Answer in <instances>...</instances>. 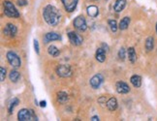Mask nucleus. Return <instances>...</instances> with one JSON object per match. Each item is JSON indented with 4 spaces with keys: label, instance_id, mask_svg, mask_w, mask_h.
<instances>
[{
    "label": "nucleus",
    "instance_id": "f257e3e1",
    "mask_svg": "<svg viewBox=\"0 0 157 121\" xmlns=\"http://www.w3.org/2000/svg\"><path fill=\"white\" fill-rule=\"evenodd\" d=\"M43 17L45 21L49 25H51V26H56L60 21L61 14L57 10V8H55L52 5H47L44 8Z\"/></svg>",
    "mask_w": 157,
    "mask_h": 121
},
{
    "label": "nucleus",
    "instance_id": "f03ea898",
    "mask_svg": "<svg viewBox=\"0 0 157 121\" xmlns=\"http://www.w3.org/2000/svg\"><path fill=\"white\" fill-rule=\"evenodd\" d=\"M4 6V14H5L9 18H20V13L16 9V7L14 6L11 1H6L3 2Z\"/></svg>",
    "mask_w": 157,
    "mask_h": 121
},
{
    "label": "nucleus",
    "instance_id": "7ed1b4c3",
    "mask_svg": "<svg viewBox=\"0 0 157 121\" xmlns=\"http://www.w3.org/2000/svg\"><path fill=\"white\" fill-rule=\"evenodd\" d=\"M17 119L20 121H28V120H38L32 110L21 109L17 112Z\"/></svg>",
    "mask_w": 157,
    "mask_h": 121
},
{
    "label": "nucleus",
    "instance_id": "20e7f679",
    "mask_svg": "<svg viewBox=\"0 0 157 121\" xmlns=\"http://www.w3.org/2000/svg\"><path fill=\"white\" fill-rule=\"evenodd\" d=\"M6 57L8 62L10 63V65L13 68H20L21 66V61L20 56L17 55L14 51H8L6 54Z\"/></svg>",
    "mask_w": 157,
    "mask_h": 121
},
{
    "label": "nucleus",
    "instance_id": "39448f33",
    "mask_svg": "<svg viewBox=\"0 0 157 121\" xmlns=\"http://www.w3.org/2000/svg\"><path fill=\"white\" fill-rule=\"evenodd\" d=\"M56 74L61 77H69L72 75L71 67L67 64H60L56 68Z\"/></svg>",
    "mask_w": 157,
    "mask_h": 121
},
{
    "label": "nucleus",
    "instance_id": "423d86ee",
    "mask_svg": "<svg viewBox=\"0 0 157 121\" xmlns=\"http://www.w3.org/2000/svg\"><path fill=\"white\" fill-rule=\"evenodd\" d=\"M74 26L76 29H78V31L84 32L87 29V24H86V20L82 16H78L74 20Z\"/></svg>",
    "mask_w": 157,
    "mask_h": 121
},
{
    "label": "nucleus",
    "instance_id": "0eeeda50",
    "mask_svg": "<svg viewBox=\"0 0 157 121\" xmlns=\"http://www.w3.org/2000/svg\"><path fill=\"white\" fill-rule=\"evenodd\" d=\"M103 81H104V77L101 74H97V75H95V76H93L92 77H91L89 83H90V86L92 88L97 89V88L100 87V85L103 83Z\"/></svg>",
    "mask_w": 157,
    "mask_h": 121
},
{
    "label": "nucleus",
    "instance_id": "6e6552de",
    "mask_svg": "<svg viewBox=\"0 0 157 121\" xmlns=\"http://www.w3.org/2000/svg\"><path fill=\"white\" fill-rule=\"evenodd\" d=\"M68 38H69V41L71 42V44L74 46H80L82 44V37L81 35H78V33L76 32H69L68 33Z\"/></svg>",
    "mask_w": 157,
    "mask_h": 121
},
{
    "label": "nucleus",
    "instance_id": "1a4fd4ad",
    "mask_svg": "<svg viewBox=\"0 0 157 121\" xmlns=\"http://www.w3.org/2000/svg\"><path fill=\"white\" fill-rule=\"evenodd\" d=\"M61 2L63 4L65 10L69 13H72L77 8L78 0H61Z\"/></svg>",
    "mask_w": 157,
    "mask_h": 121
},
{
    "label": "nucleus",
    "instance_id": "9d476101",
    "mask_svg": "<svg viewBox=\"0 0 157 121\" xmlns=\"http://www.w3.org/2000/svg\"><path fill=\"white\" fill-rule=\"evenodd\" d=\"M17 32V28L16 25L13 23H7L5 28H4V34H5L6 36L15 37Z\"/></svg>",
    "mask_w": 157,
    "mask_h": 121
},
{
    "label": "nucleus",
    "instance_id": "9b49d317",
    "mask_svg": "<svg viewBox=\"0 0 157 121\" xmlns=\"http://www.w3.org/2000/svg\"><path fill=\"white\" fill-rule=\"evenodd\" d=\"M115 88H116L117 93L119 94H126L130 91V87L124 81H117L115 84Z\"/></svg>",
    "mask_w": 157,
    "mask_h": 121
},
{
    "label": "nucleus",
    "instance_id": "f8f14e48",
    "mask_svg": "<svg viewBox=\"0 0 157 121\" xmlns=\"http://www.w3.org/2000/svg\"><path fill=\"white\" fill-rule=\"evenodd\" d=\"M61 37L59 34L55 33V32H49L47 33L45 37H44V42L46 43H50V42H52V41H57V40H60Z\"/></svg>",
    "mask_w": 157,
    "mask_h": 121
},
{
    "label": "nucleus",
    "instance_id": "ddd939ff",
    "mask_svg": "<svg viewBox=\"0 0 157 121\" xmlns=\"http://www.w3.org/2000/svg\"><path fill=\"white\" fill-rule=\"evenodd\" d=\"M87 15H88L90 18H96L99 15V9L97 6L95 5H90L86 8Z\"/></svg>",
    "mask_w": 157,
    "mask_h": 121
},
{
    "label": "nucleus",
    "instance_id": "4468645a",
    "mask_svg": "<svg viewBox=\"0 0 157 121\" xmlns=\"http://www.w3.org/2000/svg\"><path fill=\"white\" fill-rule=\"evenodd\" d=\"M126 0H115V3L113 5V10L116 13H119L124 9L126 6Z\"/></svg>",
    "mask_w": 157,
    "mask_h": 121
},
{
    "label": "nucleus",
    "instance_id": "2eb2a0df",
    "mask_svg": "<svg viewBox=\"0 0 157 121\" xmlns=\"http://www.w3.org/2000/svg\"><path fill=\"white\" fill-rule=\"evenodd\" d=\"M106 106H107V107H108L109 110H111V111L115 110L116 107H117V100H116V99H115V97H112V98H110V99H109V100L107 101Z\"/></svg>",
    "mask_w": 157,
    "mask_h": 121
},
{
    "label": "nucleus",
    "instance_id": "dca6fc26",
    "mask_svg": "<svg viewBox=\"0 0 157 121\" xmlns=\"http://www.w3.org/2000/svg\"><path fill=\"white\" fill-rule=\"evenodd\" d=\"M104 49L102 47H99V49L96 50V59H97V61L99 62H104L105 60H106V53H105Z\"/></svg>",
    "mask_w": 157,
    "mask_h": 121
},
{
    "label": "nucleus",
    "instance_id": "f3484780",
    "mask_svg": "<svg viewBox=\"0 0 157 121\" xmlns=\"http://www.w3.org/2000/svg\"><path fill=\"white\" fill-rule=\"evenodd\" d=\"M130 81H131V83L133 84L134 87L138 88L142 85V77L140 76H138V75H134V76L131 77Z\"/></svg>",
    "mask_w": 157,
    "mask_h": 121
},
{
    "label": "nucleus",
    "instance_id": "a211bd4d",
    "mask_svg": "<svg viewBox=\"0 0 157 121\" xmlns=\"http://www.w3.org/2000/svg\"><path fill=\"white\" fill-rule=\"evenodd\" d=\"M127 54H128V58H129V61L131 63H135L137 60V54H136V51H135L134 47H129L127 50Z\"/></svg>",
    "mask_w": 157,
    "mask_h": 121
},
{
    "label": "nucleus",
    "instance_id": "6ab92c4d",
    "mask_svg": "<svg viewBox=\"0 0 157 121\" xmlns=\"http://www.w3.org/2000/svg\"><path fill=\"white\" fill-rule=\"evenodd\" d=\"M130 18H128V17H125V18H123L121 20H120V23H119V28L120 30H125V29H127L128 26H129V24H130Z\"/></svg>",
    "mask_w": 157,
    "mask_h": 121
},
{
    "label": "nucleus",
    "instance_id": "aec40b11",
    "mask_svg": "<svg viewBox=\"0 0 157 121\" xmlns=\"http://www.w3.org/2000/svg\"><path fill=\"white\" fill-rule=\"evenodd\" d=\"M57 101L60 104H65L68 101V94L64 91H60L57 93Z\"/></svg>",
    "mask_w": 157,
    "mask_h": 121
},
{
    "label": "nucleus",
    "instance_id": "412c9836",
    "mask_svg": "<svg viewBox=\"0 0 157 121\" xmlns=\"http://www.w3.org/2000/svg\"><path fill=\"white\" fill-rule=\"evenodd\" d=\"M9 77H10V80L12 83H17V80H20V74L16 70H12L10 72V75H9Z\"/></svg>",
    "mask_w": 157,
    "mask_h": 121
},
{
    "label": "nucleus",
    "instance_id": "4be33fe9",
    "mask_svg": "<svg viewBox=\"0 0 157 121\" xmlns=\"http://www.w3.org/2000/svg\"><path fill=\"white\" fill-rule=\"evenodd\" d=\"M19 103H20V100L17 98H14L13 100L8 104V111H9V113L12 114V112L13 110H14V107L16 106L19 105Z\"/></svg>",
    "mask_w": 157,
    "mask_h": 121
},
{
    "label": "nucleus",
    "instance_id": "5701e85b",
    "mask_svg": "<svg viewBox=\"0 0 157 121\" xmlns=\"http://www.w3.org/2000/svg\"><path fill=\"white\" fill-rule=\"evenodd\" d=\"M48 53H49V54L52 56V57H57L60 53L59 50L55 46H50L49 49H48Z\"/></svg>",
    "mask_w": 157,
    "mask_h": 121
},
{
    "label": "nucleus",
    "instance_id": "b1692460",
    "mask_svg": "<svg viewBox=\"0 0 157 121\" xmlns=\"http://www.w3.org/2000/svg\"><path fill=\"white\" fill-rule=\"evenodd\" d=\"M154 47V39L152 37H148L146 40V50L147 51H151Z\"/></svg>",
    "mask_w": 157,
    "mask_h": 121
},
{
    "label": "nucleus",
    "instance_id": "393cba45",
    "mask_svg": "<svg viewBox=\"0 0 157 121\" xmlns=\"http://www.w3.org/2000/svg\"><path fill=\"white\" fill-rule=\"evenodd\" d=\"M108 24L110 26L112 32H116L117 30V23L115 20H108Z\"/></svg>",
    "mask_w": 157,
    "mask_h": 121
},
{
    "label": "nucleus",
    "instance_id": "a878e982",
    "mask_svg": "<svg viewBox=\"0 0 157 121\" xmlns=\"http://www.w3.org/2000/svg\"><path fill=\"white\" fill-rule=\"evenodd\" d=\"M119 57L120 60H122V61L125 59V57H126V50H125L124 47H121V49L119 50Z\"/></svg>",
    "mask_w": 157,
    "mask_h": 121
},
{
    "label": "nucleus",
    "instance_id": "bb28decb",
    "mask_svg": "<svg viewBox=\"0 0 157 121\" xmlns=\"http://www.w3.org/2000/svg\"><path fill=\"white\" fill-rule=\"evenodd\" d=\"M6 77V69L3 67H0V80L4 81Z\"/></svg>",
    "mask_w": 157,
    "mask_h": 121
},
{
    "label": "nucleus",
    "instance_id": "cd10ccee",
    "mask_svg": "<svg viewBox=\"0 0 157 121\" xmlns=\"http://www.w3.org/2000/svg\"><path fill=\"white\" fill-rule=\"evenodd\" d=\"M33 44H34V50H35V51H36L37 54H39V53H40V47H39V43H38V41L36 40V39H34Z\"/></svg>",
    "mask_w": 157,
    "mask_h": 121
},
{
    "label": "nucleus",
    "instance_id": "c85d7f7f",
    "mask_svg": "<svg viewBox=\"0 0 157 121\" xmlns=\"http://www.w3.org/2000/svg\"><path fill=\"white\" fill-rule=\"evenodd\" d=\"M46 106H47V102H46V101H41V102H40V107H45Z\"/></svg>",
    "mask_w": 157,
    "mask_h": 121
},
{
    "label": "nucleus",
    "instance_id": "c756f323",
    "mask_svg": "<svg viewBox=\"0 0 157 121\" xmlns=\"http://www.w3.org/2000/svg\"><path fill=\"white\" fill-rule=\"evenodd\" d=\"M90 120L91 121H99V117H98V116H92Z\"/></svg>",
    "mask_w": 157,
    "mask_h": 121
},
{
    "label": "nucleus",
    "instance_id": "7c9ffc66",
    "mask_svg": "<svg viewBox=\"0 0 157 121\" xmlns=\"http://www.w3.org/2000/svg\"><path fill=\"white\" fill-rule=\"evenodd\" d=\"M156 32H157V23H156Z\"/></svg>",
    "mask_w": 157,
    "mask_h": 121
}]
</instances>
